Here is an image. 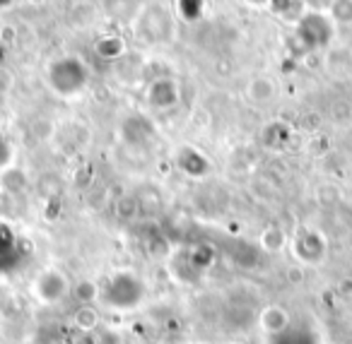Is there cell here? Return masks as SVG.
I'll list each match as a JSON object with an SVG mask.
<instances>
[{
    "instance_id": "1",
    "label": "cell",
    "mask_w": 352,
    "mask_h": 344,
    "mask_svg": "<svg viewBox=\"0 0 352 344\" xmlns=\"http://www.w3.org/2000/svg\"><path fill=\"white\" fill-rule=\"evenodd\" d=\"M142 294H145V286L138 279V275L123 270L113 272L111 279L104 286H99V299L118 310H128L133 306H138L142 301Z\"/></svg>"
},
{
    "instance_id": "2",
    "label": "cell",
    "mask_w": 352,
    "mask_h": 344,
    "mask_svg": "<svg viewBox=\"0 0 352 344\" xmlns=\"http://www.w3.org/2000/svg\"><path fill=\"white\" fill-rule=\"evenodd\" d=\"M51 87L63 97L80 92L87 82V68L78 58H63L51 68Z\"/></svg>"
},
{
    "instance_id": "3",
    "label": "cell",
    "mask_w": 352,
    "mask_h": 344,
    "mask_svg": "<svg viewBox=\"0 0 352 344\" xmlns=\"http://www.w3.org/2000/svg\"><path fill=\"white\" fill-rule=\"evenodd\" d=\"M32 291H34V296L41 303H58V301H63L68 296L70 282L60 270H44L34 279Z\"/></svg>"
},
{
    "instance_id": "4",
    "label": "cell",
    "mask_w": 352,
    "mask_h": 344,
    "mask_svg": "<svg viewBox=\"0 0 352 344\" xmlns=\"http://www.w3.org/2000/svg\"><path fill=\"white\" fill-rule=\"evenodd\" d=\"M147 99H150V106L160 108V111H166V108L176 106L179 104V84L174 80H155L147 92Z\"/></svg>"
},
{
    "instance_id": "5",
    "label": "cell",
    "mask_w": 352,
    "mask_h": 344,
    "mask_svg": "<svg viewBox=\"0 0 352 344\" xmlns=\"http://www.w3.org/2000/svg\"><path fill=\"white\" fill-rule=\"evenodd\" d=\"M289 323H292V318H289V313L283 306H268V308L261 310V325H263V330H268L270 334L287 332Z\"/></svg>"
},
{
    "instance_id": "6",
    "label": "cell",
    "mask_w": 352,
    "mask_h": 344,
    "mask_svg": "<svg viewBox=\"0 0 352 344\" xmlns=\"http://www.w3.org/2000/svg\"><path fill=\"white\" fill-rule=\"evenodd\" d=\"M75 325L82 332H94L99 328V313L94 310V306H82L75 310Z\"/></svg>"
},
{
    "instance_id": "7",
    "label": "cell",
    "mask_w": 352,
    "mask_h": 344,
    "mask_svg": "<svg viewBox=\"0 0 352 344\" xmlns=\"http://www.w3.org/2000/svg\"><path fill=\"white\" fill-rule=\"evenodd\" d=\"M249 97L256 104H265L275 97V84L270 80H254L249 87Z\"/></svg>"
},
{
    "instance_id": "8",
    "label": "cell",
    "mask_w": 352,
    "mask_h": 344,
    "mask_svg": "<svg viewBox=\"0 0 352 344\" xmlns=\"http://www.w3.org/2000/svg\"><path fill=\"white\" fill-rule=\"evenodd\" d=\"M75 296H78V301L82 306H92L94 301L99 299V284H97V282H92V279L80 282V286L75 289Z\"/></svg>"
},
{
    "instance_id": "9",
    "label": "cell",
    "mask_w": 352,
    "mask_h": 344,
    "mask_svg": "<svg viewBox=\"0 0 352 344\" xmlns=\"http://www.w3.org/2000/svg\"><path fill=\"white\" fill-rule=\"evenodd\" d=\"M331 12L336 20L352 22V0H331Z\"/></svg>"
},
{
    "instance_id": "10",
    "label": "cell",
    "mask_w": 352,
    "mask_h": 344,
    "mask_svg": "<svg viewBox=\"0 0 352 344\" xmlns=\"http://www.w3.org/2000/svg\"><path fill=\"white\" fill-rule=\"evenodd\" d=\"M285 243H287V236H285L280 229H268V231L263 233V246L268 248V251H280Z\"/></svg>"
},
{
    "instance_id": "11",
    "label": "cell",
    "mask_w": 352,
    "mask_h": 344,
    "mask_svg": "<svg viewBox=\"0 0 352 344\" xmlns=\"http://www.w3.org/2000/svg\"><path fill=\"white\" fill-rule=\"evenodd\" d=\"M10 145L6 142V137H0V174L6 171V166H8V161H10Z\"/></svg>"
},
{
    "instance_id": "12",
    "label": "cell",
    "mask_w": 352,
    "mask_h": 344,
    "mask_svg": "<svg viewBox=\"0 0 352 344\" xmlns=\"http://www.w3.org/2000/svg\"><path fill=\"white\" fill-rule=\"evenodd\" d=\"M6 3H8V0H0V8H3V5H6Z\"/></svg>"
}]
</instances>
